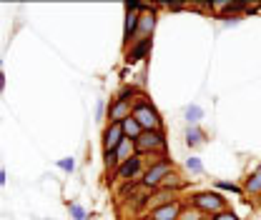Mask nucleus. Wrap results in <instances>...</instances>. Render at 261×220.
I'll return each mask as SVG.
<instances>
[{
	"label": "nucleus",
	"mask_w": 261,
	"mask_h": 220,
	"mask_svg": "<svg viewBox=\"0 0 261 220\" xmlns=\"http://www.w3.org/2000/svg\"><path fill=\"white\" fill-rule=\"evenodd\" d=\"M133 155H136V150H133V140L123 138V140H121V145L116 148V158H118V165H121V163H126V160H130Z\"/></svg>",
	"instance_id": "obj_15"
},
{
	"label": "nucleus",
	"mask_w": 261,
	"mask_h": 220,
	"mask_svg": "<svg viewBox=\"0 0 261 220\" xmlns=\"http://www.w3.org/2000/svg\"><path fill=\"white\" fill-rule=\"evenodd\" d=\"M216 188L219 190H231V193H236V195H241V193H244V188H239V185H233V183H224V180H219V183H216Z\"/></svg>",
	"instance_id": "obj_22"
},
{
	"label": "nucleus",
	"mask_w": 261,
	"mask_h": 220,
	"mask_svg": "<svg viewBox=\"0 0 261 220\" xmlns=\"http://www.w3.org/2000/svg\"><path fill=\"white\" fill-rule=\"evenodd\" d=\"M0 68H3V58H0Z\"/></svg>",
	"instance_id": "obj_27"
},
{
	"label": "nucleus",
	"mask_w": 261,
	"mask_h": 220,
	"mask_svg": "<svg viewBox=\"0 0 261 220\" xmlns=\"http://www.w3.org/2000/svg\"><path fill=\"white\" fill-rule=\"evenodd\" d=\"M0 185H5V170H0Z\"/></svg>",
	"instance_id": "obj_25"
},
{
	"label": "nucleus",
	"mask_w": 261,
	"mask_h": 220,
	"mask_svg": "<svg viewBox=\"0 0 261 220\" xmlns=\"http://www.w3.org/2000/svg\"><path fill=\"white\" fill-rule=\"evenodd\" d=\"M189 205H194L196 210H201L203 215H219V213L228 210V200L219 190L196 193V195H191V203H189Z\"/></svg>",
	"instance_id": "obj_3"
},
{
	"label": "nucleus",
	"mask_w": 261,
	"mask_h": 220,
	"mask_svg": "<svg viewBox=\"0 0 261 220\" xmlns=\"http://www.w3.org/2000/svg\"><path fill=\"white\" fill-rule=\"evenodd\" d=\"M130 118L143 128V130H163V120L161 113L156 110V105L146 98V95H138L133 100V110H130Z\"/></svg>",
	"instance_id": "obj_1"
},
{
	"label": "nucleus",
	"mask_w": 261,
	"mask_h": 220,
	"mask_svg": "<svg viewBox=\"0 0 261 220\" xmlns=\"http://www.w3.org/2000/svg\"><path fill=\"white\" fill-rule=\"evenodd\" d=\"M143 170H146V160L141 155H133L130 160L121 163V165L116 168V173H113L111 180H116V183H141Z\"/></svg>",
	"instance_id": "obj_5"
},
{
	"label": "nucleus",
	"mask_w": 261,
	"mask_h": 220,
	"mask_svg": "<svg viewBox=\"0 0 261 220\" xmlns=\"http://www.w3.org/2000/svg\"><path fill=\"white\" fill-rule=\"evenodd\" d=\"M133 150L141 158H166V135H163V130H143L133 140Z\"/></svg>",
	"instance_id": "obj_2"
},
{
	"label": "nucleus",
	"mask_w": 261,
	"mask_h": 220,
	"mask_svg": "<svg viewBox=\"0 0 261 220\" xmlns=\"http://www.w3.org/2000/svg\"><path fill=\"white\" fill-rule=\"evenodd\" d=\"M3 90H5V73L0 70V93H3Z\"/></svg>",
	"instance_id": "obj_24"
},
{
	"label": "nucleus",
	"mask_w": 261,
	"mask_h": 220,
	"mask_svg": "<svg viewBox=\"0 0 261 220\" xmlns=\"http://www.w3.org/2000/svg\"><path fill=\"white\" fill-rule=\"evenodd\" d=\"M168 173H173V160H171V158L156 160V163L146 165V170H143V175H141V185L148 190H159Z\"/></svg>",
	"instance_id": "obj_4"
},
{
	"label": "nucleus",
	"mask_w": 261,
	"mask_h": 220,
	"mask_svg": "<svg viewBox=\"0 0 261 220\" xmlns=\"http://www.w3.org/2000/svg\"><path fill=\"white\" fill-rule=\"evenodd\" d=\"M184 188H186V178H181L176 170H173V173H168V175H166V180L161 183V190H173V193H181Z\"/></svg>",
	"instance_id": "obj_14"
},
{
	"label": "nucleus",
	"mask_w": 261,
	"mask_h": 220,
	"mask_svg": "<svg viewBox=\"0 0 261 220\" xmlns=\"http://www.w3.org/2000/svg\"><path fill=\"white\" fill-rule=\"evenodd\" d=\"M121 140H123V128L121 123H108V125L103 128V153H111V150H116L118 145H121Z\"/></svg>",
	"instance_id": "obj_9"
},
{
	"label": "nucleus",
	"mask_w": 261,
	"mask_h": 220,
	"mask_svg": "<svg viewBox=\"0 0 261 220\" xmlns=\"http://www.w3.org/2000/svg\"><path fill=\"white\" fill-rule=\"evenodd\" d=\"M121 128H123V138H128V140H136V138L143 133V128L138 125V123H136L130 115L126 118V120H123V123H121Z\"/></svg>",
	"instance_id": "obj_16"
},
{
	"label": "nucleus",
	"mask_w": 261,
	"mask_h": 220,
	"mask_svg": "<svg viewBox=\"0 0 261 220\" xmlns=\"http://www.w3.org/2000/svg\"><path fill=\"white\" fill-rule=\"evenodd\" d=\"M178 220H208L201 210H196L194 205H184L181 208V215H178Z\"/></svg>",
	"instance_id": "obj_18"
},
{
	"label": "nucleus",
	"mask_w": 261,
	"mask_h": 220,
	"mask_svg": "<svg viewBox=\"0 0 261 220\" xmlns=\"http://www.w3.org/2000/svg\"><path fill=\"white\" fill-rule=\"evenodd\" d=\"M151 48H153V38H148V40H136L133 45H128V48L123 50V58H126L128 65H136L151 55Z\"/></svg>",
	"instance_id": "obj_8"
},
{
	"label": "nucleus",
	"mask_w": 261,
	"mask_h": 220,
	"mask_svg": "<svg viewBox=\"0 0 261 220\" xmlns=\"http://www.w3.org/2000/svg\"><path fill=\"white\" fill-rule=\"evenodd\" d=\"M68 210H70V218L73 220H88L86 208H83V205H78V203H68Z\"/></svg>",
	"instance_id": "obj_19"
},
{
	"label": "nucleus",
	"mask_w": 261,
	"mask_h": 220,
	"mask_svg": "<svg viewBox=\"0 0 261 220\" xmlns=\"http://www.w3.org/2000/svg\"><path fill=\"white\" fill-rule=\"evenodd\" d=\"M153 30H156V10L153 8H143L141 15H138V28H136V35H133V43L136 40H148L153 38ZM130 43V45H133Z\"/></svg>",
	"instance_id": "obj_6"
},
{
	"label": "nucleus",
	"mask_w": 261,
	"mask_h": 220,
	"mask_svg": "<svg viewBox=\"0 0 261 220\" xmlns=\"http://www.w3.org/2000/svg\"><path fill=\"white\" fill-rule=\"evenodd\" d=\"M184 118L189 120V125H196V123L203 118V108L196 105V103L194 105H186V108H184Z\"/></svg>",
	"instance_id": "obj_17"
},
{
	"label": "nucleus",
	"mask_w": 261,
	"mask_h": 220,
	"mask_svg": "<svg viewBox=\"0 0 261 220\" xmlns=\"http://www.w3.org/2000/svg\"><path fill=\"white\" fill-rule=\"evenodd\" d=\"M58 168H61L63 173H73V170H75V160H73V158H63V160H58Z\"/></svg>",
	"instance_id": "obj_21"
},
{
	"label": "nucleus",
	"mask_w": 261,
	"mask_h": 220,
	"mask_svg": "<svg viewBox=\"0 0 261 220\" xmlns=\"http://www.w3.org/2000/svg\"><path fill=\"white\" fill-rule=\"evenodd\" d=\"M208 220H241L233 210H224V213H219V215H211Z\"/></svg>",
	"instance_id": "obj_23"
},
{
	"label": "nucleus",
	"mask_w": 261,
	"mask_h": 220,
	"mask_svg": "<svg viewBox=\"0 0 261 220\" xmlns=\"http://www.w3.org/2000/svg\"><path fill=\"white\" fill-rule=\"evenodd\" d=\"M130 110H133V103L123 100V98H113L106 105V118H108V123H123L130 115Z\"/></svg>",
	"instance_id": "obj_7"
},
{
	"label": "nucleus",
	"mask_w": 261,
	"mask_h": 220,
	"mask_svg": "<svg viewBox=\"0 0 261 220\" xmlns=\"http://www.w3.org/2000/svg\"><path fill=\"white\" fill-rule=\"evenodd\" d=\"M138 15H141V10L130 8L128 3H126V23H123V50H126L130 43H133V35H136V28H138Z\"/></svg>",
	"instance_id": "obj_10"
},
{
	"label": "nucleus",
	"mask_w": 261,
	"mask_h": 220,
	"mask_svg": "<svg viewBox=\"0 0 261 220\" xmlns=\"http://www.w3.org/2000/svg\"><path fill=\"white\" fill-rule=\"evenodd\" d=\"M244 195H249V198H256L261 195V165L246 178V185H244Z\"/></svg>",
	"instance_id": "obj_12"
},
{
	"label": "nucleus",
	"mask_w": 261,
	"mask_h": 220,
	"mask_svg": "<svg viewBox=\"0 0 261 220\" xmlns=\"http://www.w3.org/2000/svg\"><path fill=\"white\" fill-rule=\"evenodd\" d=\"M181 208H184V203H181V200H176V203H168V205H161V208L148 210V218L151 220H178Z\"/></svg>",
	"instance_id": "obj_11"
},
{
	"label": "nucleus",
	"mask_w": 261,
	"mask_h": 220,
	"mask_svg": "<svg viewBox=\"0 0 261 220\" xmlns=\"http://www.w3.org/2000/svg\"><path fill=\"white\" fill-rule=\"evenodd\" d=\"M136 220H151V218H148V215H143V218H136Z\"/></svg>",
	"instance_id": "obj_26"
},
{
	"label": "nucleus",
	"mask_w": 261,
	"mask_h": 220,
	"mask_svg": "<svg viewBox=\"0 0 261 220\" xmlns=\"http://www.w3.org/2000/svg\"><path fill=\"white\" fill-rule=\"evenodd\" d=\"M186 170L194 173V175H201V173H203V163H201L198 158H189V160H186Z\"/></svg>",
	"instance_id": "obj_20"
},
{
	"label": "nucleus",
	"mask_w": 261,
	"mask_h": 220,
	"mask_svg": "<svg viewBox=\"0 0 261 220\" xmlns=\"http://www.w3.org/2000/svg\"><path fill=\"white\" fill-rule=\"evenodd\" d=\"M184 138H186V145H189V148H198V145H203V143H206V133H203L198 125L186 128Z\"/></svg>",
	"instance_id": "obj_13"
}]
</instances>
